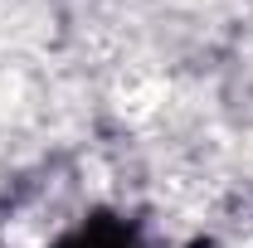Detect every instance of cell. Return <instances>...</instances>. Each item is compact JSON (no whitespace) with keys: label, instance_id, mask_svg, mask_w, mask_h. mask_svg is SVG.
I'll use <instances>...</instances> for the list:
<instances>
[{"label":"cell","instance_id":"1","mask_svg":"<svg viewBox=\"0 0 253 248\" xmlns=\"http://www.w3.org/2000/svg\"><path fill=\"white\" fill-rule=\"evenodd\" d=\"M59 248H141V244H136V229H126L122 219H93L78 234H68Z\"/></svg>","mask_w":253,"mask_h":248}]
</instances>
